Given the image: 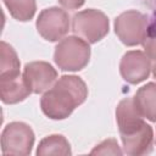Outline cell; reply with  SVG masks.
<instances>
[{
	"mask_svg": "<svg viewBox=\"0 0 156 156\" xmlns=\"http://www.w3.org/2000/svg\"><path fill=\"white\" fill-rule=\"evenodd\" d=\"M107 16L95 9H87L76 13L72 18V32L89 44L100 41L108 33Z\"/></svg>",
	"mask_w": 156,
	"mask_h": 156,
	"instance_id": "obj_4",
	"label": "cell"
},
{
	"mask_svg": "<svg viewBox=\"0 0 156 156\" xmlns=\"http://www.w3.org/2000/svg\"><path fill=\"white\" fill-rule=\"evenodd\" d=\"M30 93L32 90L21 74L0 78V98L4 104L12 105L21 102Z\"/></svg>",
	"mask_w": 156,
	"mask_h": 156,
	"instance_id": "obj_10",
	"label": "cell"
},
{
	"mask_svg": "<svg viewBox=\"0 0 156 156\" xmlns=\"http://www.w3.org/2000/svg\"><path fill=\"white\" fill-rule=\"evenodd\" d=\"M34 140V133L27 123L11 122L1 133V152L2 155L27 156L32 152Z\"/></svg>",
	"mask_w": 156,
	"mask_h": 156,
	"instance_id": "obj_5",
	"label": "cell"
},
{
	"mask_svg": "<svg viewBox=\"0 0 156 156\" xmlns=\"http://www.w3.org/2000/svg\"><path fill=\"white\" fill-rule=\"evenodd\" d=\"M152 73H154V77L156 78V63H155L154 67H152Z\"/></svg>",
	"mask_w": 156,
	"mask_h": 156,
	"instance_id": "obj_18",
	"label": "cell"
},
{
	"mask_svg": "<svg viewBox=\"0 0 156 156\" xmlns=\"http://www.w3.org/2000/svg\"><path fill=\"white\" fill-rule=\"evenodd\" d=\"M113 27L116 35L124 45L135 46L144 41L147 30V17L136 10H128L116 17Z\"/></svg>",
	"mask_w": 156,
	"mask_h": 156,
	"instance_id": "obj_6",
	"label": "cell"
},
{
	"mask_svg": "<svg viewBox=\"0 0 156 156\" xmlns=\"http://www.w3.org/2000/svg\"><path fill=\"white\" fill-rule=\"evenodd\" d=\"M89 43L77 35H68L61 39L54 51V61L61 71H80L89 63Z\"/></svg>",
	"mask_w": 156,
	"mask_h": 156,
	"instance_id": "obj_3",
	"label": "cell"
},
{
	"mask_svg": "<svg viewBox=\"0 0 156 156\" xmlns=\"http://www.w3.org/2000/svg\"><path fill=\"white\" fill-rule=\"evenodd\" d=\"M37 30L48 41H58L69 30V16L60 7L44 9L37 18Z\"/></svg>",
	"mask_w": 156,
	"mask_h": 156,
	"instance_id": "obj_7",
	"label": "cell"
},
{
	"mask_svg": "<svg viewBox=\"0 0 156 156\" xmlns=\"http://www.w3.org/2000/svg\"><path fill=\"white\" fill-rule=\"evenodd\" d=\"M88 98V88L78 76H62L48 89L41 99L43 113L51 119L67 118Z\"/></svg>",
	"mask_w": 156,
	"mask_h": 156,
	"instance_id": "obj_2",
	"label": "cell"
},
{
	"mask_svg": "<svg viewBox=\"0 0 156 156\" xmlns=\"http://www.w3.org/2000/svg\"><path fill=\"white\" fill-rule=\"evenodd\" d=\"M2 1L7 7L10 15L20 22L30 21L37 10L35 0H2Z\"/></svg>",
	"mask_w": 156,
	"mask_h": 156,
	"instance_id": "obj_14",
	"label": "cell"
},
{
	"mask_svg": "<svg viewBox=\"0 0 156 156\" xmlns=\"http://www.w3.org/2000/svg\"><path fill=\"white\" fill-rule=\"evenodd\" d=\"M60 5L63 9L67 10H77L79 7H82L85 2V0H58Z\"/></svg>",
	"mask_w": 156,
	"mask_h": 156,
	"instance_id": "obj_17",
	"label": "cell"
},
{
	"mask_svg": "<svg viewBox=\"0 0 156 156\" xmlns=\"http://www.w3.org/2000/svg\"><path fill=\"white\" fill-rule=\"evenodd\" d=\"M91 155H122L123 151L121 150L116 139H106L98 144L90 152Z\"/></svg>",
	"mask_w": 156,
	"mask_h": 156,
	"instance_id": "obj_16",
	"label": "cell"
},
{
	"mask_svg": "<svg viewBox=\"0 0 156 156\" xmlns=\"http://www.w3.org/2000/svg\"><path fill=\"white\" fill-rule=\"evenodd\" d=\"M136 111L150 122H156V83L150 82L139 88L133 96Z\"/></svg>",
	"mask_w": 156,
	"mask_h": 156,
	"instance_id": "obj_11",
	"label": "cell"
},
{
	"mask_svg": "<svg viewBox=\"0 0 156 156\" xmlns=\"http://www.w3.org/2000/svg\"><path fill=\"white\" fill-rule=\"evenodd\" d=\"M151 68L149 56L140 50L127 51L119 62V73L129 84H139L144 82L149 77Z\"/></svg>",
	"mask_w": 156,
	"mask_h": 156,
	"instance_id": "obj_8",
	"label": "cell"
},
{
	"mask_svg": "<svg viewBox=\"0 0 156 156\" xmlns=\"http://www.w3.org/2000/svg\"><path fill=\"white\" fill-rule=\"evenodd\" d=\"M35 154L38 156H48V155L68 156L72 154V150L68 140L63 135L51 134L40 140Z\"/></svg>",
	"mask_w": 156,
	"mask_h": 156,
	"instance_id": "obj_12",
	"label": "cell"
},
{
	"mask_svg": "<svg viewBox=\"0 0 156 156\" xmlns=\"http://www.w3.org/2000/svg\"><path fill=\"white\" fill-rule=\"evenodd\" d=\"M141 45L144 46L145 54L149 56V58L156 61V20H154V22L147 26L146 35Z\"/></svg>",
	"mask_w": 156,
	"mask_h": 156,
	"instance_id": "obj_15",
	"label": "cell"
},
{
	"mask_svg": "<svg viewBox=\"0 0 156 156\" xmlns=\"http://www.w3.org/2000/svg\"><path fill=\"white\" fill-rule=\"evenodd\" d=\"M22 76L32 93L41 94L50 89L56 82L57 72L49 62L33 61L26 63Z\"/></svg>",
	"mask_w": 156,
	"mask_h": 156,
	"instance_id": "obj_9",
	"label": "cell"
},
{
	"mask_svg": "<svg viewBox=\"0 0 156 156\" xmlns=\"http://www.w3.org/2000/svg\"><path fill=\"white\" fill-rule=\"evenodd\" d=\"M20 58L15 49L6 41L0 43V78L12 77L20 73Z\"/></svg>",
	"mask_w": 156,
	"mask_h": 156,
	"instance_id": "obj_13",
	"label": "cell"
},
{
	"mask_svg": "<svg viewBox=\"0 0 156 156\" xmlns=\"http://www.w3.org/2000/svg\"><path fill=\"white\" fill-rule=\"evenodd\" d=\"M116 121L124 154L139 156L151 152L154 130L136 111L133 98L119 101L116 107Z\"/></svg>",
	"mask_w": 156,
	"mask_h": 156,
	"instance_id": "obj_1",
	"label": "cell"
}]
</instances>
